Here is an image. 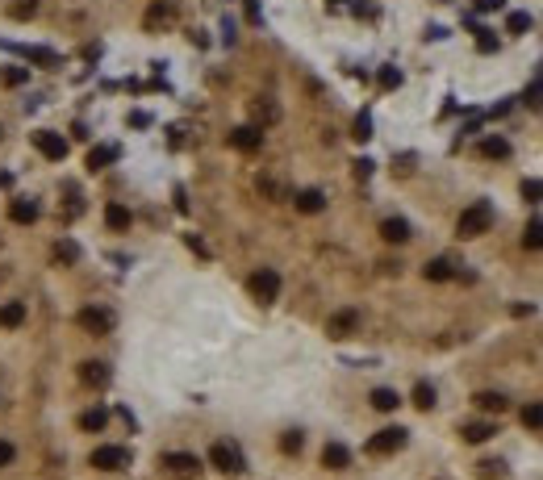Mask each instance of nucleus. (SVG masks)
Masks as SVG:
<instances>
[{
	"label": "nucleus",
	"mask_w": 543,
	"mask_h": 480,
	"mask_svg": "<svg viewBox=\"0 0 543 480\" xmlns=\"http://www.w3.org/2000/svg\"><path fill=\"white\" fill-rule=\"evenodd\" d=\"M489 226H494V205L489 201H477V205H468L460 221H455V234L460 238H481V234H489Z\"/></svg>",
	"instance_id": "1"
},
{
	"label": "nucleus",
	"mask_w": 543,
	"mask_h": 480,
	"mask_svg": "<svg viewBox=\"0 0 543 480\" xmlns=\"http://www.w3.org/2000/svg\"><path fill=\"white\" fill-rule=\"evenodd\" d=\"M247 288H251V297H255L259 305H272V301L280 297V271H276V267H259V271H251Z\"/></svg>",
	"instance_id": "2"
},
{
	"label": "nucleus",
	"mask_w": 543,
	"mask_h": 480,
	"mask_svg": "<svg viewBox=\"0 0 543 480\" xmlns=\"http://www.w3.org/2000/svg\"><path fill=\"white\" fill-rule=\"evenodd\" d=\"M88 464L100 468V472H122V468H130V451L117 447V443H109V447H96V451H92Z\"/></svg>",
	"instance_id": "3"
},
{
	"label": "nucleus",
	"mask_w": 543,
	"mask_h": 480,
	"mask_svg": "<svg viewBox=\"0 0 543 480\" xmlns=\"http://www.w3.org/2000/svg\"><path fill=\"white\" fill-rule=\"evenodd\" d=\"M209 464L218 468V472H226V476H238L247 464H243V451L234 447V443H214L209 447Z\"/></svg>",
	"instance_id": "4"
},
{
	"label": "nucleus",
	"mask_w": 543,
	"mask_h": 480,
	"mask_svg": "<svg viewBox=\"0 0 543 480\" xmlns=\"http://www.w3.org/2000/svg\"><path fill=\"white\" fill-rule=\"evenodd\" d=\"M76 322H80V330H84V334H96V339L113 330V313H109V309H100V305H84L80 313H76Z\"/></svg>",
	"instance_id": "5"
},
{
	"label": "nucleus",
	"mask_w": 543,
	"mask_h": 480,
	"mask_svg": "<svg viewBox=\"0 0 543 480\" xmlns=\"http://www.w3.org/2000/svg\"><path fill=\"white\" fill-rule=\"evenodd\" d=\"M402 447H406V431L402 426H385V431H376L368 438V455H393Z\"/></svg>",
	"instance_id": "6"
},
{
	"label": "nucleus",
	"mask_w": 543,
	"mask_h": 480,
	"mask_svg": "<svg viewBox=\"0 0 543 480\" xmlns=\"http://www.w3.org/2000/svg\"><path fill=\"white\" fill-rule=\"evenodd\" d=\"M163 468L176 472V476H184V480L201 476V459H197L192 451H168V455H163Z\"/></svg>",
	"instance_id": "7"
},
{
	"label": "nucleus",
	"mask_w": 543,
	"mask_h": 480,
	"mask_svg": "<svg viewBox=\"0 0 543 480\" xmlns=\"http://www.w3.org/2000/svg\"><path fill=\"white\" fill-rule=\"evenodd\" d=\"M230 146L243 151V155H255L264 146V130L259 126H238V130H230Z\"/></svg>",
	"instance_id": "8"
},
{
	"label": "nucleus",
	"mask_w": 543,
	"mask_h": 480,
	"mask_svg": "<svg viewBox=\"0 0 543 480\" xmlns=\"http://www.w3.org/2000/svg\"><path fill=\"white\" fill-rule=\"evenodd\" d=\"M109 380H113V372H109L100 359H88V363H80V385H84V389H105Z\"/></svg>",
	"instance_id": "9"
},
{
	"label": "nucleus",
	"mask_w": 543,
	"mask_h": 480,
	"mask_svg": "<svg viewBox=\"0 0 543 480\" xmlns=\"http://www.w3.org/2000/svg\"><path fill=\"white\" fill-rule=\"evenodd\" d=\"M356 326H360V313H356V309H339V313L326 322V334H330V339H347Z\"/></svg>",
	"instance_id": "10"
},
{
	"label": "nucleus",
	"mask_w": 543,
	"mask_h": 480,
	"mask_svg": "<svg viewBox=\"0 0 543 480\" xmlns=\"http://www.w3.org/2000/svg\"><path fill=\"white\" fill-rule=\"evenodd\" d=\"M280 122V105L276 100H268V96H259V100H251V126H276Z\"/></svg>",
	"instance_id": "11"
},
{
	"label": "nucleus",
	"mask_w": 543,
	"mask_h": 480,
	"mask_svg": "<svg viewBox=\"0 0 543 480\" xmlns=\"http://www.w3.org/2000/svg\"><path fill=\"white\" fill-rule=\"evenodd\" d=\"M34 146L42 151L46 159H67V142H63V134L38 130V134H34Z\"/></svg>",
	"instance_id": "12"
},
{
	"label": "nucleus",
	"mask_w": 543,
	"mask_h": 480,
	"mask_svg": "<svg viewBox=\"0 0 543 480\" xmlns=\"http://www.w3.org/2000/svg\"><path fill=\"white\" fill-rule=\"evenodd\" d=\"M322 468H330V472L351 468V451H347L343 443H326V447H322Z\"/></svg>",
	"instance_id": "13"
},
{
	"label": "nucleus",
	"mask_w": 543,
	"mask_h": 480,
	"mask_svg": "<svg viewBox=\"0 0 543 480\" xmlns=\"http://www.w3.org/2000/svg\"><path fill=\"white\" fill-rule=\"evenodd\" d=\"M117 159H122V146H92L88 159H84V168H88V172H105V168L117 163Z\"/></svg>",
	"instance_id": "14"
},
{
	"label": "nucleus",
	"mask_w": 543,
	"mask_h": 480,
	"mask_svg": "<svg viewBox=\"0 0 543 480\" xmlns=\"http://www.w3.org/2000/svg\"><path fill=\"white\" fill-rule=\"evenodd\" d=\"M409 234H414V230H409L406 218H385L380 221V238H385V242H409Z\"/></svg>",
	"instance_id": "15"
},
{
	"label": "nucleus",
	"mask_w": 543,
	"mask_h": 480,
	"mask_svg": "<svg viewBox=\"0 0 543 480\" xmlns=\"http://www.w3.org/2000/svg\"><path fill=\"white\" fill-rule=\"evenodd\" d=\"M76 259H80V247H76L71 238H59V242L50 247V263H54V267H71Z\"/></svg>",
	"instance_id": "16"
},
{
	"label": "nucleus",
	"mask_w": 543,
	"mask_h": 480,
	"mask_svg": "<svg viewBox=\"0 0 543 480\" xmlns=\"http://www.w3.org/2000/svg\"><path fill=\"white\" fill-rule=\"evenodd\" d=\"M168 21H172V4H168V0H155V4L146 8V21H142V25L155 34V30H163Z\"/></svg>",
	"instance_id": "17"
},
{
	"label": "nucleus",
	"mask_w": 543,
	"mask_h": 480,
	"mask_svg": "<svg viewBox=\"0 0 543 480\" xmlns=\"http://www.w3.org/2000/svg\"><path fill=\"white\" fill-rule=\"evenodd\" d=\"M322 209H326V192H322V188L297 192V213H322Z\"/></svg>",
	"instance_id": "18"
},
{
	"label": "nucleus",
	"mask_w": 543,
	"mask_h": 480,
	"mask_svg": "<svg viewBox=\"0 0 543 480\" xmlns=\"http://www.w3.org/2000/svg\"><path fill=\"white\" fill-rule=\"evenodd\" d=\"M460 435H464V443H489V438L498 435V426L494 422H464Z\"/></svg>",
	"instance_id": "19"
},
{
	"label": "nucleus",
	"mask_w": 543,
	"mask_h": 480,
	"mask_svg": "<svg viewBox=\"0 0 543 480\" xmlns=\"http://www.w3.org/2000/svg\"><path fill=\"white\" fill-rule=\"evenodd\" d=\"M8 218L17 221V226H34L38 221V201H13L8 205Z\"/></svg>",
	"instance_id": "20"
},
{
	"label": "nucleus",
	"mask_w": 543,
	"mask_h": 480,
	"mask_svg": "<svg viewBox=\"0 0 543 480\" xmlns=\"http://www.w3.org/2000/svg\"><path fill=\"white\" fill-rule=\"evenodd\" d=\"M481 155L485 159H510V142L501 134H489V138H481Z\"/></svg>",
	"instance_id": "21"
},
{
	"label": "nucleus",
	"mask_w": 543,
	"mask_h": 480,
	"mask_svg": "<svg viewBox=\"0 0 543 480\" xmlns=\"http://www.w3.org/2000/svg\"><path fill=\"white\" fill-rule=\"evenodd\" d=\"M21 322H25V305H21V301H4V305H0V326H4V330H17Z\"/></svg>",
	"instance_id": "22"
},
{
	"label": "nucleus",
	"mask_w": 543,
	"mask_h": 480,
	"mask_svg": "<svg viewBox=\"0 0 543 480\" xmlns=\"http://www.w3.org/2000/svg\"><path fill=\"white\" fill-rule=\"evenodd\" d=\"M422 276L435 280V284H443V280H452L455 276V267H452V259H431L426 267H422Z\"/></svg>",
	"instance_id": "23"
},
{
	"label": "nucleus",
	"mask_w": 543,
	"mask_h": 480,
	"mask_svg": "<svg viewBox=\"0 0 543 480\" xmlns=\"http://www.w3.org/2000/svg\"><path fill=\"white\" fill-rule=\"evenodd\" d=\"M472 405H477V409H485V414H506V405H510V401H506L501 393H477V397H472Z\"/></svg>",
	"instance_id": "24"
},
{
	"label": "nucleus",
	"mask_w": 543,
	"mask_h": 480,
	"mask_svg": "<svg viewBox=\"0 0 543 480\" xmlns=\"http://www.w3.org/2000/svg\"><path fill=\"white\" fill-rule=\"evenodd\" d=\"M105 221H109V230H130V209H126V205H117V201H113V205H109V209H105Z\"/></svg>",
	"instance_id": "25"
},
{
	"label": "nucleus",
	"mask_w": 543,
	"mask_h": 480,
	"mask_svg": "<svg viewBox=\"0 0 543 480\" xmlns=\"http://www.w3.org/2000/svg\"><path fill=\"white\" fill-rule=\"evenodd\" d=\"M105 422H109V414H105L100 405H92V409H84V414H80V426H84V431H92V435H96V431H105Z\"/></svg>",
	"instance_id": "26"
},
{
	"label": "nucleus",
	"mask_w": 543,
	"mask_h": 480,
	"mask_svg": "<svg viewBox=\"0 0 543 480\" xmlns=\"http://www.w3.org/2000/svg\"><path fill=\"white\" fill-rule=\"evenodd\" d=\"M402 405V397L393 393V389H376L372 393V409H380V414H389V409H397Z\"/></svg>",
	"instance_id": "27"
},
{
	"label": "nucleus",
	"mask_w": 543,
	"mask_h": 480,
	"mask_svg": "<svg viewBox=\"0 0 543 480\" xmlns=\"http://www.w3.org/2000/svg\"><path fill=\"white\" fill-rule=\"evenodd\" d=\"M522 242H527V251H543V221H527V230H522Z\"/></svg>",
	"instance_id": "28"
},
{
	"label": "nucleus",
	"mask_w": 543,
	"mask_h": 480,
	"mask_svg": "<svg viewBox=\"0 0 543 480\" xmlns=\"http://www.w3.org/2000/svg\"><path fill=\"white\" fill-rule=\"evenodd\" d=\"M17 54H21V59H34V63H46V67L59 63V54H50V50H42V46H17Z\"/></svg>",
	"instance_id": "29"
},
{
	"label": "nucleus",
	"mask_w": 543,
	"mask_h": 480,
	"mask_svg": "<svg viewBox=\"0 0 543 480\" xmlns=\"http://www.w3.org/2000/svg\"><path fill=\"white\" fill-rule=\"evenodd\" d=\"M34 13H38V0H13V4H8V17H13V21H30Z\"/></svg>",
	"instance_id": "30"
},
{
	"label": "nucleus",
	"mask_w": 543,
	"mask_h": 480,
	"mask_svg": "<svg viewBox=\"0 0 543 480\" xmlns=\"http://www.w3.org/2000/svg\"><path fill=\"white\" fill-rule=\"evenodd\" d=\"M522 426H527V431H543V401H531V405L522 409Z\"/></svg>",
	"instance_id": "31"
},
{
	"label": "nucleus",
	"mask_w": 543,
	"mask_h": 480,
	"mask_svg": "<svg viewBox=\"0 0 543 480\" xmlns=\"http://www.w3.org/2000/svg\"><path fill=\"white\" fill-rule=\"evenodd\" d=\"M414 405H418V409H435V389H431L426 380L414 385Z\"/></svg>",
	"instance_id": "32"
},
{
	"label": "nucleus",
	"mask_w": 543,
	"mask_h": 480,
	"mask_svg": "<svg viewBox=\"0 0 543 480\" xmlns=\"http://www.w3.org/2000/svg\"><path fill=\"white\" fill-rule=\"evenodd\" d=\"M301 447H305L301 431H288V435H280V451H284V455H301Z\"/></svg>",
	"instance_id": "33"
},
{
	"label": "nucleus",
	"mask_w": 543,
	"mask_h": 480,
	"mask_svg": "<svg viewBox=\"0 0 543 480\" xmlns=\"http://www.w3.org/2000/svg\"><path fill=\"white\" fill-rule=\"evenodd\" d=\"M506 30H510V34H527V30H531V13H510V17H506Z\"/></svg>",
	"instance_id": "34"
},
{
	"label": "nucleus",
	"mask_w": 543,
	"mask_h": 480,
	"mask_svg": "<svg viewBox=\"0 0 543 480\" xmlns=\"http://www.w3.org/2000/svg\"><path fill=\"white\" fill-rule=\"evenodd\" d=\"M522 201L543 205V180H522Z\"/></svg>",
	"instance_id": "35"
},
{
	"label": "nucleus",
	"mask_w": 543,
	"mask_h": 480,
	"mask_svg": "<svg viewBox=\"0 0 543 480\" xmlns=\"http://www.w3.org/2000/svg\"><path fill=\"white\" fill-rule=\"evenodd\" d=\"M351 138H356V142H368V138H372V117H368V113L356 117V134H351Z\"/></svg>",
	"instance_id": "36"
},
{
	"label": "nucleus",
	"mask_w": 543,
	"mask_h": 480,
	"mask_svg": "<svg viewBox=\"0 0 543 480\" xmlns=\"http://www.w3.org/2000/svg\"><path fill=\"white\" fill-rule=\"evenodd\" d=\"M376 80H380V88H397V84H402V71H397V67H380V76H376Z\"/></svg>",
	"instance_id": "37"
},
{
	"label": "nucleus",
	"mask_w": 543,
	"mask_h": 480,
	"mask_svg": "<svg viewBox=\"0 0 543 480\" xmlns=\"http://www.w3.org/2000/svg\"><path fill=\"white\" fill-rule=\"evenodd\" d=\"M0 80H4V84H25V80H30V71H25V67H4V76H0Z\"/></svg>",
	"instance_id": "38"
},
{
	"label": "nucleus",
	"mask_w": 543,
	"mask_h": 480,
	"mask_svg": "<svg viewBox=\"0 0 543 480\" xmlns=\"http://www.w3.org/2000/svg\"><path fill=\"white\" fill-rule=\"evenodd\" d=\"M477 468H481V476H485V480H494V476L506 472V464H501V459H485V464H477Z\"/></svg>",
	"instance_id": "39"
},
{
	"label": "nucleus",
	"mask_w": 543,
	"mask_h": 480,
	"mask_svg": "<svg viewBox=\"0 0 543 480\" xmlns=\"http://www.w3.org/2000/svg\"><path fill=\"white\" fill-rule=\"evenodd\" d=\"M13 459H17V447H13V443H4V438H0V468H8V464H13Z\"/></svg>",
	"instance_id": "40"
},
{
	"label": "nucleus",
	"mask_w": 543,
	"mask_h": 480,
	"mask_svg": "<svg viewBox=\"0 0 543 480\" xmlns=\"http://www.w3.org/2000/svg\"><path fill=\"white\" fill-rule=\"evenodd\" d=\"M477 46H481V50H485V54H489V50H498V38H494V34H489V30H481V38H477Z\"/></svg>",
	"instance_id": "41"
},
{
	"label": "nucleus",
	"mask_w": 543,
	"mask_h": 480,
	"mask_svg": "<svg viewBox=\"0 0 543 480\" xmlns=\"http://www.w3.org/2000/svg\"><path fill=\"white\" fill-rule=\"evenodd\" d=\"M184 242H188V247H192V251H197V255H209V247H205V242H201V238H197V234H184Z\"/></svg>",
	"instance_id": "42"
},
{
	"label": "nucleus",
	"mask_w": 543,
	"mask_h": 480,
	"mask_svg": "<svg viewBox=\"0 0 543 480\" xmlns=\"http://www.w3.org/2000/svg\"><path fill=\"white\" fill-rule=\"evenodd\" d=\"M501 4H506V0H477V8H485V13H489V8H501Z\"/></svg>",
	"instance_id": "43"
},
{
	"label": "nucleus",
	"mask_w": 543,
	"mask_h": 480,
	"mask_svg": "<svg viewBox=\"0 0 543 480\" xmlns=\"http://www.w3.org/2000/svg\"><path fill=\"white\" fill-rule=\"evenodd\" d=\"M0 134H4V130H0Z\"/></svg>",
	"instance_id": "44"
}]
</instances>
